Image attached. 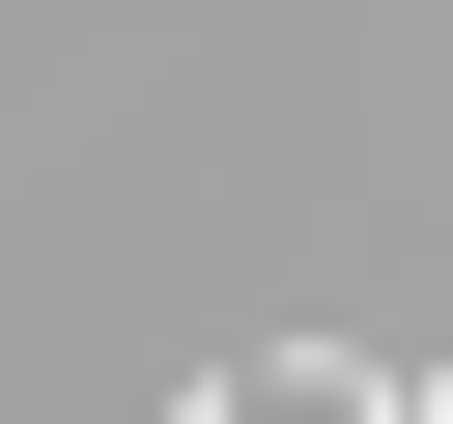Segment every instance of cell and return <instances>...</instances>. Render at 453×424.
I'll use <instances>...</instances> for the list:
<instances>
[{
  "label": "cell",
  "instance_id": "obj_1",
  "mask_svg": "<svg viewBox=\"0 0 453 424\" xmlns=\"http://www.w3.org/2000/svg\"><path fill=\"white\" fill-rule=\"evenodd\" d=\"M255 396H340V424H453V367H368V339H283Z\"/></svg>",
  "mask_w": 453,
  "mask_h": 424
},
{
  "label": "cell",
  "instance_id": "obj_2",
  "mask_svg": "<svg viewBox=\"0 0 453 424\" xmlns=\"http://www.w3.org/2000/svg\"><path fill=\"white\" fill-rule=\"evenodd\" d=\"M142 424H255V367H170V396H142Z\"/></svg>",
  "mask_w": 453,
  "mask_h": 424
}]
</instances>
